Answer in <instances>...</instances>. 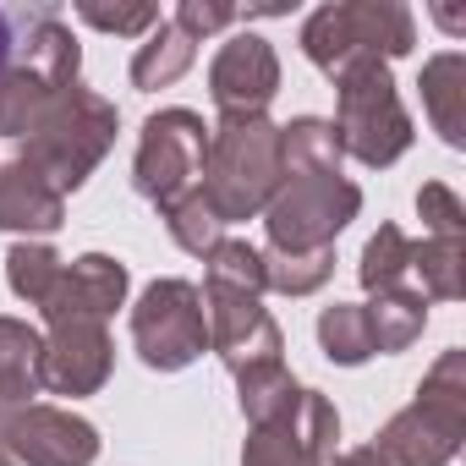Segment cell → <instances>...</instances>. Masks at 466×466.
Returning <instances> with one entry per match:
<instances>
[{
	"instance_id": "1",
	"label": "cell",
	"mask_w": 466,
	"mask_h": 466,
	"mask_svg": "<svg viewBox=\"0 0 466 466\" xmlns=\"http://www.w3.org/2000/svg\"><path fill=\"white\" fill-rule=\"evenodd\" d=\"M280 127L269 116H219L208 127V154L198 176V198L214 208L219 225H242L269 208L280 192Z\"/></svg>"
},
{
	"instance_id": "2",
	"label": "cell",
	"mask_w": 466,
	"mask_h": 466,
	"mask_svg": "<svg viewBox=\"0 0 466 466\" xmlns=\"http://www.w3.org/2000/svg\"><path fill=\"white\" fill-rule=\"evenodd\" d=\"M116 127H121L116 105H110L105 94L72 83V88H61V94L50 99V110H45V116L34 121V132L23 137V165H34V170L66 198V192H77V187L99 170V159H105L110 143H116Z\"/></svg>"
},
{
	"instance_id": "3",
	"label": "cell",
	"mask_w": 466,
	"mask_h": 466,
	"mask_svg": "<svg viewBox=\"0 0 466 466\" xmlns=\"http://www.w3.org/2000/svg\"><path fill=\"white\" fill-rule=\"evenodd\" d=\"M461 439H466V351H444L417 384V400L384 422L373 455L384 466H444L455 461Z\"/></svg>"
},
{
	"instance_id": "4",
	"label": "cell",
	"mask_w": 466,
	"mask_h": 466,
	"mask_svg": "<svg viewBox=\"0 0 466 466\" xmlns=\"http://www.w3.org/2000/svg\"><path fill=\"white\" fill-rule=\"evenodd\" d=\"M417 23L400 0H340V6H319L302 23V56L324 77H346L351 66H390L395 56H411Z\"/></svg>"
},
{
	"instance_id": "5",
	"label": "cell",
	"mask_w": 466,
	"mask_h": 466,
	"mask_svg": "<svg viewBox=\"0 0 466 466\" xmlns=\"http://www.w3.org/2000/svg\"><path fill=\"white\" fill-rule=\"evenodd\" d=\"M329 127H335L340 154H351L357 165H368V170L395 165L411 148V116L395 94L390 66H379V61L351 66L335 83V121Z\"/></svg>"
},
{
	"instance_id": "6",
	"label": "cell",
	"mask_w": 466,
	"mask_h": 466,
	"mask_svg": "<svg viewBox=\"0 0 466 466\" xmlns=\"http://www.w3.org/2000/svg\"><path fill=\"white\" fill-rule=\"evenodd\" d=\"M362 187L346 176H286L264 208L269 253H324L357 219Z\"/></svg>"
},
{
	"instance_id": "7",
	"label": "cell",
	"mask_w": 466,
	"mask_h": 466,
	"mask_svg": "<svg viewBox=\"0 0 466 466\" xmlns=\"http://www.w3.org/2000/svg\"><path fill=\"white\" fill-rule=\"evenodd\" d=\"M132 346H137L143 368H154V373L192 368L208 351L203 291L192 280H154L132 308Z\"/></svg>"
},
{
	"instance_id": "8",
	"label": "cell",
	"mask_w": 466,
	"mask_h": 466,
	"mask_svg": "<svg viewBox=\"0 0 466 466\" xmlns=\"http://www.w3.org/2000/svg\"><path fill=\"white\" fill-rule=\"evenodd\" d=\"M203 154H208V127L198 110H159L143 121L137 137V165H132V187L137 198H148L154 208H170L176 198H187L203 176Z\"/></svg>"
},
{
	"instance_id": "9",
	"label": "cell",
	"mask_w": 466,
	"mask_h": 466,
	"mask_svg": "<svg viewBox=\"0 0 466 466\" xmlns=\"http://www.w3.org/2000/svg\"><path fill=\"white\" fill-rule=\"evenodd\" d=\"M0 450L23 466H94L99 461V428L61 406H17L0 417Z\"/></svg>"
},
{
	"instance_id": "10",
	"label": "cell",
	"mask_w": 466,
	"mask_h": 466,
	"mask_svg": "<svg viewBox=\"0 0 466 466\" xmlns=\"http://www.w3.org/2000/svg\"><path fill=\"white\" fill-rule=\"evenodd\" d=\"M340 450V411L329 395L319 390H302V400L269 422V428H253L248 450H242V466H329Z\"/></svg>"
},
{
	"instance_id": "11",
	"label": "cell",
	"mask_w": 466,
	"mask_h": 466,
	"mask_svg": "<svg viewBox=\"0 0 466 466\" xmlns=\"http://www.w3.org/2000/svg\"><path fill=\"white\" fill-rule=\"evenodd\" d=\"M203 319H208V351H219V362L230 373H248L264 362H286V340L280 324L264 313L258 297H237V291H203Z\"/></svg>"
},
{
	"instance_id": "12",
	"label": "cell",
	"mask_w": 466,
	"mask_h": 466,
	"mask_svg": "<svg viewBox=\"0 0 466 466\" xmlns=\"http://www.w3.org/2000/svg\"><path fill=\"white\" fill-rule=\"evenodd\" d=\"M275 94H280V56L269 39L237 34L230 45H219L208 66V99L219 105V116H264Z\"/></svg>"
},
{
	"instance_id": "13",
	"label": "cell",
	"mask_w": 466,
	"mask_h": 466,
	"mask_svg": "<svg viewBox=\"0 0 466 466\" xmlns=\"http://www.w3.org/2000/svg\"><path fill=\"white\" fill-rule=\"evenodd\" d=\"M127 286H132V275H127V264L121 258H110V253H83V258H72V264H61V280H56V291L45 297V324L56 329V324H105L121 302H127Z\"/></svg>"
},
{
	"instance_id": "14",
	"label": "cell",
	"mask_w": 466,
	"mask_h": 466,
	"mask_svg": "<svg viewBox=\"0 0 466 466\" xmlns=\"http://www.w3.org/2000/svg\"><path fill=\"white\" fill-rule=\"evenodd\" d=\"M116 368V346L105 324H56L45 335V362H39V384L50 395H99L105 379Z\"/></svg>"
},
{
	"instance_id": "15",
	"label": "cell",
	"mask_w": 466,
	"mask_h": 466,
	"mask_svg": "<svg viewBox=\"0 0 466 466\" xmlns=\"http://www.w3.org/2000/svg\"><path fill=\"white\" fill-rule=\"evenodd\" d=\"M66 225V198L23 159L0 165V230L17 237H56Z\"/></svg>"
},
{
	"instance_id": "16",
	"label": "cell",
	"mask_w": 466,
	"mask_h": 466,
	"mask_svg": "<svg viewBox=\"0 0 466 466\" xmlns=\"http://www.w3.org/2000/svg\"><path fill=\"white\" fill-rule=\"evenodd\" d=\"M39 362H45V335L23 319H0V411L34 406L39 384Z\"/></svg>"
},
{
	"instance_id": "17",
	"label": "cell",
	"mask_w": 466,
	"mask_h": 466,
	"mask_svg": "<svg viewBox=\"0 0 466 466\" xmlns=\"http://www.w3.org/2000/svg\"><path fill=\"white\" fill-rule=\"evenodd\" d=\"M422 110L450 148L466 143V56L461 50H444L422 66Z\"/></svg>"
},
{
	"instance_id": "18",
	"label": "cell",
	"mask_w": 466,
	"mask_h": 466,
	"mask_svg": "<svg viewBox=\"0 0 466 466\" xmlns=\"http://www.w3.org/2000/svg\"><path fill=\"white\" fill-rule=\"evenodd\" d=\"M56 94H61V88H56L39 66H28L23 56H12V66L0 72V137H28L34 121L50 110Z\"/></svg>"
},
{
	"instance_id": "19",
	"label": "cell",
	"mask_w": 466,
	"mask_h": 466,
	"mask_svg": "<svg viewBox=\"0 0 466 466\" xmlns=\"http://www.w3.org/2000/svg\"><path fill=\"white\" fill-rule=\"evenodd\" d=\"M340 143L335 127L319 116H297L291 127H280V165L286 176H340Z\"/></svg>"
},
{
	"instance_id": "20",
	"label": "cell",
	"mask_w": 466,
	"mask_h": 466,
	"mask_svg": "<svg viewBox=\"0 0 466 466\" xmlns=\"http://www.w3.org/2000/svg\"><path fill=\"white\" fill-rule=\"evenodd\" d=\"M411 258H417V242L406 237L400 225H379L368 248H362V264H357V280L368 297H384V291H400L411 280Z\"/></svg>"
},
{
	"instance_id": "21",
	"label": "cell",
	"mask_w": 466,
	"mask_h": 466,
	"mask_svg": "<svg viewBox=\"0 0 466 466\" xmlns=\"http://www.w3.org/2000/svg\"><path fill=\"white\" fill-rule=\"evenodd\" d=\"M368 324H373V351H379V357H395V351H406V346L422 335V324H428V297L411 291V286L384 291V297L368 302Z\"/></svg>"
},
{
	"instance_id": "22",
	"label": "cell",
	"mask_w": 466,
	"mask_h": 466,
	"mask_svg": "<svg viewBox=\"0 0 466 466\" xmlns=\"http://www.w3.org/2000/svg\"><path fill=\"white\" fill-rule=\"evenodd\" d=\"M237 400H242V417H248L253 428H269V422H280V417L302 400V384L291 379L286 362H264V368L237 373Z\"/></svg>"
},
{
	"instance_id": "23",
	"label": "cell",
	"mask_w": 466,
	"mask_h": 466,
	"mask_svg": "<svg viewBox=\"0 0 466 466\" xmlns=\"http://www.w3.org/2000/svg\"><path fill=\"white\" fill-rule=\"evenodd\" d=\"M192 61H198V45H192L176 23H159V28L137 45V56H132V83H137L143 94L170 88V83H176Z\"/></svg>"
},
{
	"instance_id": "24",
	"label": "cell",
	"mask_w": 466,
	"mask_h": 466,
	"mask_svg": "<svg viewBox=\"0 0 466 466\" xmlns=\"http://www.w3.org/2000/svg\"><path fill=\"white\" fill-rule=\"evenodd\" d=\"M319 346L329 362L340 368H362L373 351V324H368V302H335L319 313Z\"/></svg>"
},
{
	"instance_id": "25",
	"label": "cell",
	"mask_w": 466,
	"mask_h": 466,
	"mask_svg": "<svg viewBox=\"0 0 466 466\" xmlns=\"http://www.w3.org/2000/svg\"><path fill=\"white\" fill-rule=\"evenodd\" d=\"M203 291H237V297H264V253L248 242L219 237L203 253Z\"/></svg>"
},
{
	"instance_id": "26",
	"label": "cell",
	"mask_w": 466,
	"mask_h": 466,
	"mask_svg": "<svg viewBox=\"0 0 466 466\" xmlns=\"http://www.w3.org/2000/svg\"><path fill=\"white\" fill-rule=\"evenodd\" d=\"M56 280H61V253L50 242H12V253H6V286L28 308H45V297L56 291Z\"/></svg>"
},
{
	"instance_id": "27",
	"label": "cell",
	"mask_w": 466,
	"mask_h": 466,
	"mask_svg": "<svg viewBox=\"0 0 466 466\" xmlns=\"http://www.w3.org/2000/svg\"><path fill=\"white\" fill-rule=\"evenodd\" d=\"M329 275H335V248H324V253H264V291L313 297Z\"/></svg>"
},
{
	"instance_id": "28",
	"label": "cell",
	"mask_w": 466,
	"mask_h": 466,
	"mask_svg": "<svg viewBox=\"0 0 466 466\" xmlns=\"http://www.w3.org/2000/svg\"><path fill=\"white\" fill-rule=\"evenodd\" d=\"M466 248L461 242H417V258H411V275L422 280V297H439V302H455L466 291Z\"/></svg>"
},
{
	"instance_id": "29",
	"label": "cell",
	"mask_w": 466,
	"mask_h": 466,
	"mask_svg": "<svg viewBox=\"0 0 466 466\" xmlns=\"http://www.w3.org/2000/svg\"><path fill=\"white\" fill-rule=\"evenodd\" d=\"M159 219H165V230L176 237V248H181V253H198V258L225 237V225H219V219H214V208L198 198V187H192L187 198H176L170 208H159Z\"/></svg>"
},
{
	"instance_id": "30",
	"label": "cell",
	"mask_w": 466,
	"mask_h": 466,
	"mask_svg": "<svg viewBox=\"0 0 466 466\" xmlns=\"http://www.w3.org/2000/svg\"><path fill=\"white\" fill-rule=\"evenodd\" d=\"M417 214H422V225L433 230V242H461V237H466V203H461L455 187H444V181H428V187L417 192Z\"/></svg>"
},
{
	"instance_id": "31",
	"label": "cell",
	"mask_w": 466,
	"mask_h": 466,
	"mask_svg": "<svg viewBox=\"0 0 466 466\" xmlns=\"http://www.w3.org/2000/svg\"><path fill=\"white\" fill-rule=\"evenodd\" d=\"M77 17L88 23V28H99V34H154L165 17H159V6H94V0H88V6H77Z\"/></svg>"
},
{
	"instance_id": "32",
	"label": "cell",
	"mask_w": 466,
	"mask_h": 466,
	"mask_svg": "<svg viewBox=\"0 0 466 466\" xmlns=\"http://www.w3.org/2000/svg\"><path fill=\"white\" fill-rule=\"evenodd\" d=\"M170 23H176V28L198 45V39H208V34L230 28V23H242V12H237V6H208V0H181Z\"/></svg>"
},
{
	"instance_id": "33",
	"label": "cell",
	"mask_w": 466,
	"mask_h": 466,
	"mask_svg": "<svg viewBox=\"0 0 466 466\" xmlns=\"http://www.w3.org/2000/svg\"><path fill=\"white\" fill-rule=\"evenodd\" d=\"M23 23H28V12H0V72H6L12 56H17V34H23Z\"/></svg>"
},
{
	"instance_id": "34",
	"label": "cell",
	"mask_w": 466,
	"mask_h": 466,
	"mask_svg": "<svg viewBox=\"0 0 466 466\" xmlns=\"http://www.w3.org/2000/svg\"><path fill=\"white\" fill-rule=\"evenodd\" d=\"M329 466H384V461H379V455H373V444H368V450H346V455H335Z\"/></svg>"
},
{
	"instance_id": "35",
	"label": "cell",
	"mask_w": 466,
	"mask_h": 466,
	"mask_svg": "<svg viewBox=\"0 0 466 466\" xmlns=\"http://www.w3.org/2000/svg\"><path fill=\"white\" fill-rule=\"evenodd\" d=\"M0 466H17V461H12V455H6V450H0Z\"/></svg>"
}]
</instances>
